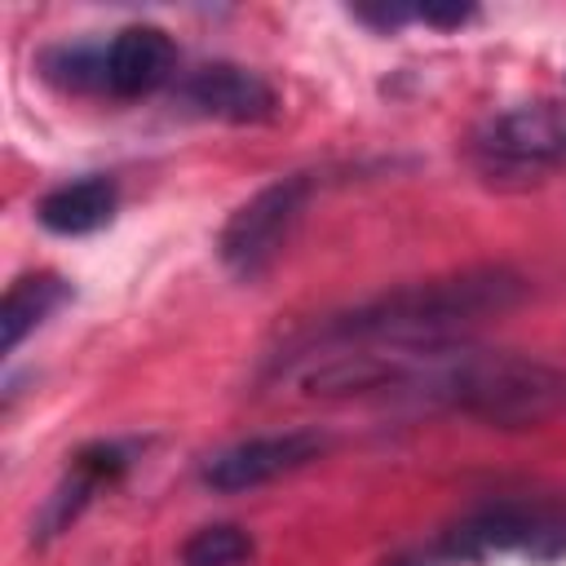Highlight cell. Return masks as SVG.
Segmentation results:
<instances>
[{
  "instance_id": "9",
  "label": "cell",
  "mask_w": 566,
  "mask_h": 566,
  "mask_svg": "<svg viewBox=\"0 0 566 566\" xmlns=\"http://www.w3.org/2000/svg\"><path fill=\"white\" fill-rule=\"evenodd\" d=\"M115 181L111 177H80V181H66V186H53L40 203H35V217L44 230L53 234H93L102 230L111 217H115Z\"/></svg>"
},
{
  "instance_id": "4",
  "label": "cell",
  "mask_w": 566,
  "mask_h": 566,
  "mask_svg": "<svg viewBox=\"0 0 566 566\" xmlns=\"http://www.w3.org/2000/svg\"><path fill=\"white\" fill-rule=\"evenodd\" d=\"M305 199H310V177H279L270 186H261L248 203H239L221 234H217V256L230 274L239 279H252L261 274L279 248L287 243V234L296 230L301 212H305Z\"/></svg>"
},
{
  "instance_id": "7",
  "label": "cell",
  "mask_w": 566,
  "mask_h": 566,
  "mask_svg": "<svg viewBox=\"0 0 566 566\" xmlns=\"http://www.w3.org/2000/svg\"><path fill=\"white\" fill-rule=\"evenodd\" d=\"M177 97L186 102V111L208 115V119H226V124H265L279 111L274 88L265 84V75L239 66V62H203L195 66Z\"/></svg>"
},
{
  "instance_id": "6",
  "label": "cell",
  "mask_w": 566,
  "mask_h": 566,
  "mask_svg": "<svg viewBox=\"0 0 566 566\" xmlns=\"http://www.w3.org/2000/svg\"><path fill=\"white\" fill-rule=\"evenodd\" d=\"M327 447V438L318 429H279V433H256V438H243L226 451H217L208 464H203V482L212 491H252V486H265L283 473H296L301 464L318 460V451Z\"/></svg>"
},
{
  "instance_id": "10",
  "label": "cell",
  "mask_w": 566,
  "mask_h": 566,
  "mask_svg": "<svg viewBox=\"0 0 566 566\" xmlns=\"http://www.w3.org/2000/svg\"><path fill=\"white\" fill-rule=\"evenodd\" d=\"M66 283L57 274H22L9 283L4 301H0V345L4 354H13L22 345L27 332H35L62 301H66Z\"/></svg>"
},
{
  "instance_id": "8",
  "label": "cell",
  "mask_w": 566,
  "mask_h": 566,
  "mask_svg": "<svg viewBox=\"0 0 566 566\" xmlns=\"http://www.w3.org/2000/svg\"><path fill=\"white\" fill-rule=\"evenodd\" d=\"M177 71V49L159 27H124L111 44H102V93L111 97H146L164 88Z\"/></svg>"
},
{
  "instance_id": "12",
  "label": "cell",
  "mask_w": 566,
  "mask_h": 566,
  "mask_svg": "<svg viewBox=\"0 0 566 566\" xmlns=\"http://www.w3.org/2000/svg\"><path fill=\"white\" fill-rule=\"evenodd\" d=\"M394 566H420V562H394Z\"/></svg>"
},
{
  "instance_id": "3",
  "label": "cell",
  "mask_w": 566,
  "mask_h": 566,
  "mask_svg": "<svg viewBox=\"0 0 566 566\" xmlns=\"http://www.w3.org/2000/svg\"><path fill=\"white\" fill-rule=\"evenodd\" d=\"M469 155L482 177L509 181V177H548L566 168V106L562 102H526L513 111L491 115L473 142Z\"/></svg>"
},
{
  "instance_id": "5",
  "label": "cell",
  "mask_w": 566,
  "mask_h": 566,
  "mask_svg": "<svg viewBox=\"0 0 566 566\" xmlns=\"http://www.w3.org/2000/svg\"><path fill=\"white\" fill-rule=\"evenodd\" d=\"M562 548H566V517L544 504H517V500L473 509L442 539L447 557H469V562H482L495 553H526L544 562V557H557Z\"/></svg>"
},
{
  "instance_id": "1",
  "label": "cell",
  "mask_w": 566,
  "mask_h": 566,
  "mask_svg": "<svg viewBox=\"0 0 566 566\" xmlns=\"http://www.w3.org/2000/svg\"><path fill=\"white\" fill-rule=\"evenodd\" d=\"M301 385L310 394L411 389L491 424H539L566 411V371L504 349H354L310 367Z\"/></svg>"
},
{
  "instance_id": "2",
  "label": "cell",
  "mask_w": 566,
  "mask_h": 566,
  "mask_svg": "<svg viewBox=\"0 0 566 566\" xmlns=\"http://www.w3.org/2000/svg\"><path fill=\"white\" fill-rule=\"evenodd\" d=\"M522 296L526 283L509 265H473V270L402 283L345 314H332L318 336L336 345H389V349L447 345V336L513 310Z\"/></svg>"
},
{
  "instance_id": "11",
  "label": "cell",
  "mask_w": 566,
  "mask_h": 566,
  "mask_svg": "<svg viewBox=\"0 0 566 566\" xmlns=\"http://www.w3.org/2000/svg\"><path fill=\"white\" fill-rule=\"evenodd\" d=\"M248 557H252V539L239 526H203L181 548L186 566H243Z\"/></svg>"
}]
</instances>
